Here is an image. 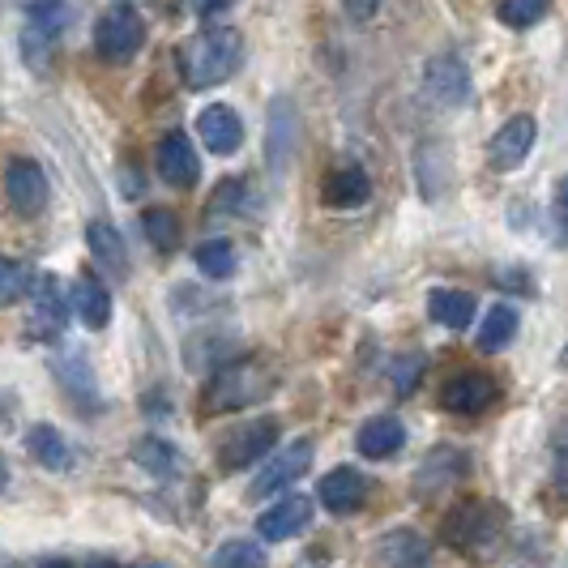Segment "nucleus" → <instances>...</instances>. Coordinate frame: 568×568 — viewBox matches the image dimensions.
<instances>
[{
	"instance_id": "f257e3e1",
	"label": "nucleus",
	"mask_w": 568,
	"mask_h": 568,
	"mask_svg": "<svg viewBox=\"0 0 568 568\" xmlns=\"http://www.w3.org/2000/svg\"><path fill=\"white\" fill-rule=\"evenodd\" d=\"M244 60V39L240 30L214 27L193 34L184 48H180V73L193 90H210V85H223L240 69Z\"/></svg>"
},
{
	"instance_id": "f03ea898",
	"label": "nucleus",
	"mask_w": 568,
	"mask_h": 568,
	"mask_svg": "<svg viewBox=\"0 0 568 568\" xmlns=\"http://www.w3.org/2000/svg\"><path fill=\"white\" fill-rule=\"evenodd\" d=\"M274 385V372L265 368L261 359H235V364H223L219 376L210 381L205 389V410L210 415H227V410H240V406H253L256 398H265V389Z\"/></svg>"
},
{
	"instance_id": "7ed1b4c3",
	"label": "nucleus",
	"mask_w": 568,
	"mask_h": 568,
	"mask_svg": "<svg viewBox=\"0 0 568 568\" xmlns=\"http://www.w3.org/2000/svg\"><path fill=\"white\" fill-rule=\"evenodd\" d=\"M142 43H145V22L133 4H112L99 18V27H94V48H99V57L112 60V64L133 60L142 52Z\"/></svg>"
},
{
	"instance_id": "20e7f679",
	"label": "nucleus",
	"mask_w": 568,
	"mask_h": 568,
	"mask_svg": "<svg viewBox=\"0 0 568 568\" xmlns=\"http://www.w3.org/2000/svg\"><path fill=\"white\" fill-rule=\"evenodd\" d=\"M313 440H295V445H286L278 449L274 457H261L265 466L256 470V479L248 484V500H265V496H274V491H283L291 487L308 466H313Z\"/></svg>"
},
{
	"instance_id": "39448f33",
	"label": "nucleus",
	"mask_w": 568,
	"mask_h": 568,
	"mask_svg": "<svg viewBox=\"0 0 568 568\" xmlns=\"http://www.w3.org/2000/svg\"><path fill=\"white\" fill-rule=\"evenodd\" d=\"M274 440H278V419H253V424L235 427L219 449V466L223 470H248L274 449Z\"/></svg>"
},
{
	"instance_id": "423d86ee",
	"label": "nucleus",
	"mask_w": 568,
	"mask_h": 568,
	"mask_svg": "<svg viewBox=\"0 0 568 568\" xmlns=\"http://www.w3.org/2000/svg\"><path fill=\"white\" fill-rule=\"evenodd\" d=\"M424 90L436 108H462L470 99V69L457 57H432L424 69Z\"/></svg>"
},
{
	"instance_id": "0eeeda50",
	"label": "nucleus",
	"mask_w": 568,
	"mask_h": 568,
	"mask_svg": "<svg viewBox=\"0 0 568 568\" xmlns=\"http://www.w3.org/2000/svg\"><path fill=\"white\" fill-rule=\"evenodd\" d=\"M4 193H9V205L18 214L34 219L48 205V175H43V168L34 159H13L9 171H4Z\"/></svg>"
},
{
	"instance_id": "6e6552de",
	"label": "nucleus",
	"mask_w": 568,
	"mask_h": 568,
	"mask_svg": "<svg viewBox=\"0 0 568 568\" xmlns=\"http://www.w3.org/2000/svg\"><path fill=\"white\" fill-rule=\"evenodd\" d=\"M535 133H539V124H535V115H513L505 120L500 129H496V138L487 142V159H491V168L496 171H513L526 163V154H530V145H535Z\"/></svg>"
},
{
	"instance_id": "1a4fd4ad",
	"label": "nucleus",
	"mask_w": 568,
	"mask_h": 568,
	"mask_svg": "<svg viewBox=\"0 0 568 568\" xmlns=\"http://www.w3.org/2000/svg\"><path fill=\"white\" fill-rule=\"evenodd\" d=\"M308 521H313V496L295 491V496L270 505V509L256 517V535L265 542H283V539H295L300 530H308Z\"/></svg>"
},
{
	"instance_id": "9d476101",
	"label": "nucleus",
	"mask_w": 568,
	"mask_h": 568,
	"mask_svg": "<svg viewBox=\"0 0 568 568\" xmlns=\"http://www.w3.org/2000/svg\"><path fill=\"white\" fill-rule=\"evenodd\" d=\"M154 168L163 175V184L171 189H193L201 180V163H197V150L184 133H168L159 150H154Z\"/></svg>"
},
{
	"instance_id": "9b49d317",
	"label": "nucleus",
	"mask_w": 568,
	"mask_h": 568,
	"mask_svg": "<svg viewBox=\"0 0 568 568\" xmlns=\"http://www.w3.org/2000/svg\"><path fill=\"white\" fill-rule=\"evenodd\" d=\"M265 145H270V168L274 171H283L286 163H291V154H295V145H300V115H295L286 94H278V99L270 103Z\"/></svg>"
},
{
	"instance_id": "f8f14e48",
	"label": "nucleus",
	"mask_w": 568,
	"mask_h": 568,
	"mask_svg": "<svg viewBox=\"0 0 568 568\" xmlns=\"http://www.w3.org/2000/svg\"><path fill=\"white\" fill-rule=\"evenodd\" d=\"M316 500H321L329 513L346 517V513H355L364 500H368V484H364V475H359L355 466H338V470H329V475L321 479Z\"/></svg>"
},
{
	"instance_id": "ddd939ff",
	"label": "nucleus",
	"mask_w": 568,
	"mask_h": 568,
	"mask_svg": "<svg viewBox=\"0 0 568 568\" xmlns=\"http://www.w3.org/2000/svg\"><path fill=\"white\" fill-rule=\"evenodd\" d=\"M197 138L205 142L210 154H231V150H240V142H244V124H240L235 108L210 103V108L197 115Z\"/></svg>"
},
{
	"instance_id": "4468645a",
	"label": "nucleus",
	"mask_w": 568,
	"mask_h": 568,
	"mask_svg": "<svg viewBox=\"0 0 568 568\" xmlns=\"http://www.w3.org/2000/svg\"><path fill=\"white\" fill-rule=\"evenodd\" d=\"M64 321H69V308H64L60 283L57 278H39V291L30 295V334L34 338H57V334H64Z\"/></svg>"
},
{
	"instance_id": "2eb2a0df",
	"label": "nucleus",
	"mask_w": 568,
	"mask_h": 568,
	"mask_svg": "<svg viewBox=\"0 0 568 568\" xmlns=\"http://www.w3.org/2000/svg\"><path fill=\"white\" fill-rule=\"evenodd\" d=\"M491 398H496V385L484 372H462L454 381H445V389H440L445 410H454V415H479Z\"/></svg>"
},
{
	"instance_id": "dca6fc26",
	"label": "nucleus",
	"mask_w": 568,
	"mask_h": 568,
	"mask_svg": "<svg viewBox=\"0 0 568 568\" xmlns=\"http://www.w3.org/2000/svg\"><path fill=\"white\" fill-rule=\"evenodd\" d=\"M406 445V427L394 419V415H376L368 424L355 432V449L372 462H381V457H394Z\"/></svg>"
},
{
	"instance_id": "f3484780",
	"label": "nucleus",
	"mask_w": 568,
	"mask_h": 568,
	"mask_svg": "<svg viewBox=\"0 0 568 568\" xmlns=\"http://www.w3.org/2000/svg\"><path fill=\"white\" fill-rule=\"evenodd\" d=\"M85 244H90L94 261H99L108 274H115V278L129 274V253H124V240H120V231H115L112 223L94 219V223L85 227Z\"/></svg>"
},
{
	"instance_id": "a211bd4d",
	"label": "nucleus",
	"mask_w": 568,
	"mask_h": 568,
	"mask_svg": "<svg viewBox=\"0 0 568 568\" xmlns=\"http://www.w3.org/2000/svg\"><path fill=\"white\" fill-rule=\"evenodd\" d=\"M427 316L440 321L445 329H470V321H475V295L454 291V286H440V291L427 295Z\"/></svg>"
},
{
	"instance_id": "6ab92c4d",
	"label": "nucleus",
	"mask_w": 568,
	"mask_h": 568,
	"mask_svg": "<svg viewBox=\"0 0 568 568\" xmlns=\"http://www.w3.org/2000/svg\"><path fill=\"white\" fill-rule=\"evenodd\" d=\"M27 449H30V457H34L39 466H48V470H69V466H73V449H69V440H64L52 424L27 427Z\"/></svg>"
},
{
	"instance_id": "aec40b11",
	"label": "nucleus",
	"mask_w": 568,
	"mask_h": 568,
	"mask_svg": "<svg viewBox=\"0 0 568 568\" xmlns=\"http://www.w3.org/2000/svg\"><path fill=\"white\" fill-rule=\"evenodd\" d=\"M73 304H78L82 325H90V329H103L112 321V291L99 283V278H90V274H82L73 283Z\"/></svg>"
},
{
	"instance_id": "412c9836",
	"label": "nucleus",
	"mask_w": 568,
	"mask_h": 568,
	"mask_svg": "<svg viewBox=\"0 0 568 568\" xmlns=\"http://www.w3.org/2000/svg\"><path fill=\"white\" fill-rule=\"evenodd\" d=\"M368 193L372 184L359 168H342L325 180V205H334V210H355V205L368 201Z\"/></svg>"
},
{
	"instance_id": "4be33fe9",
	"label": "nucleus",
	"mask_w": 568,
	"mask_h": 568,
	"mask_svg": "<svg viewBox=\"0 0 568 568\" xmlns=\"http://www.w3.org/2000/svg\"><path fill=\"white\" fill-rule=\"evenodd\" d=\"M517 325H521V316H517V308H509V304H496L491 313L484 316V329H479V346L484 351H505L513 338H517Z\"/></svg>"
},
{
	"instance_id": "5701e85b",
	"label": "nucleus",
	"mask_w": 568,
	"mask_h": 568,
	"mask_svg": "<svg viewBox=\"0 0 568 568\" xmlns=\"http://www.w3.org/2000/svg\"><path fill=\"white\" fill-rule=\"evenodd\" d=\"M142 227H145V240H150L159 253H175V248H180V219H175V210L150 205L142 214Z\"/></svg>"
},
{
	"instance_id": "b1692460",
	"label": "nucleus",
	"mask_w": 568,
	"mask_h": 568,
	"mask_svg": "<svg viewBox=\"0 0 568 568\" xmlns=\"http://www.w3.org/2000/svg\"><path fill=\"white\" fill-rule=\"evenodd\" d=\"M197 270L205 278H231L235 274V244L231 240H205L197 244Z\"/></svg>"
},
{
	"instance_id": "393cba45",
	"label": "nucleus",
	"mask_w": 568,
	"mask_h": 568,
	"mask_svg": "<svg viewBox=\"0 0 568 568\" xmlns=\"http://www.w3.org/2000/svg\"><path fill=\"white\" fill-rule=\"evenodd\" d=\"M381 556L394 568L424 565V542L415 539V530H394V535L385 539V547H381Z\"/></svg>"
},
{
	"instance_id": "a878e982",
	"label": "nucleus",
	"mask_w": 568,
	"mask_h": 568,
	"mask_svg": "<svg viewBox=\"0 0 568 568\" xmlns=\"http://www.w3.org/2000/svg\"><path fill=\"white\" fill-rule=\"evenodd\" d=\"M214 568H265V551L248 539H231L214 551Z\"/></svg>"
},
{
	"instance_id": "bb28decb",
	"label": "nucleus",
	"mask_w": 568,
	"mask_h": 568,
	"mask_svg": "<svg viewBox=\"0 0 568 568\" xmlns=\"http://www.w3.org/2000/svg\"><path fill=\"white\" fill-rule=\"evenodd\" d=\"M52 39H57V34L30 27V22H27V30H22V60H27L34 73H48V60H52Z\"/></svg>"
},
{
	"instance_id": "cd10ccee",
	"label": "nucleus",
	"mask_w": 568,
	"mask_h": 568,
	"mask_svg": "<svg viewBox=\"0 0 568 568\" xmlns=\"http://www.w3.org/2000/svg\"><path fill=\"white\" fill-rule=\"evenodd\" d=\"M30 286V274L18 265V261H9V256H0V308H13L22 295H27Z\"/></svg>"
},
{
	"instance_id": "c85d7f7f",
	"label": "nucleus",
	"mask_w": 568,
	"mask_h": 568,
	"mask_svg": "<svg viewBox=\"0 0 568 568\" xmlns=\"http://www.w3.org/2000/svg\"><path fill=\"white\" fill-rule=\"evenodd\" d=\"M542 13H547V0H500V22L513 30L535 27Z\"/></svg>"
},
{
	"instance_id": "c756f323",
	"label": "nucleus",
	"mask_w": 568,
	"mask_h": 568,
	"mask_svg": "<svg viewBox=\"0 0 568 568\" xmlns=\"http://www.w3.org/2000/svg\"><path fill=\"white\" fill-rule=\"evenodd\" d=\"M133 457L142 462L150 475H175V462H180V457H175V449H171V445H163V440H142V445L133 449Z\"/></svg>"
},
{
	"instance_id": "7c9ffc66",
	"label": "nucleus",
	"mask_w": 568,
	"mask_h": 568,
	"mask_svg": "<svg viewBox=\"0 0 568 568\" xmlns=\"http://www.w3.org/2000/svg\"><path fill=\"white\" fill-rule=\"evenodd\" d=\"M27 22L48 34H60L64 27V4L60 0H27Z\"/></svg>"
},
{
	"instance_id": "2f4dec72",
	"label": "nucleus",
	"mask_w": 568,
	"mask_h": 568,
	"mask_svg": "<svg viewBox=\"0 0 568 568\" xmlns=\"http://www.w3.org/2000/svg\"><path fill=\"white\" fill-rule=\"evenodd\" d=\"M57 372L69 381V389H78L82 398H94V381H90V372H85V359L82 355H73V359H64L57 364Z\"/></svg>"
},
{
	"instance_id": "473e14b6",
	"label": "nucleus",
	"mask_w": 568,
	"mask_h": 568,
	"mask_svg": "<svg viewBox=\"0 0 568 568\" xmlns=\"http://www.w3.org/2000/svg\"><path fill=\"white\" fill-rule=\"evenodd\" d=\"M381 4H385V0H342L346 18H351V22H359V27H368L372 18L381 13Z\"/></svg>"
},
{
	"instance_id": "72a5a7b5",
	"label": "nucleus",
	"mask_w": 568,
	"mask_h": 568,
	"mask_svg": "<svg viewBox=\"0 0 568 568\" xmlns=\"http://www.w3.org/2000/svg\"><path fill=\"white\" fill-rule=\"evenodd\" d=\"M244 189H248L244 180H223V184H219V197H214V210L240 205V201H244Z\"/></svg>"
},
{
	"instance_id": "f704fd0d",
	"label": "nucleus",
	"mask_w": 568,
	"mask_h": 568,
	"mask_svg": "<svg viewBox=\"0 0 568 568\" xmlns=\"http://www.w3.org/2000/svg\"><path fill=\"white\" fill-rule=\"evenodd\" d=\"M231 0H201V13H219V9H227Z\"/></svg>"
},
{
	"instance_id": "c9c22d12",
	"label": "nucleus",
	"mask_w": 568,
	"mask_h": 568,
	"mask_svg": "<svg viewBox=\"0 0 568 568\" xmlns=\"http://www.w3.org/2000/svg\"><path fill=\"white\" fill-rule=\"evenodd\" d=\"M4 484H9V462H4V454H0V491H4Z\"/></svg>"
},
{
	"instance_id": "e433bc0d",
	"label": "nucleus",
	"mask_w": 568,
	"mask_h": 568,
	"mask_svg": "<svg viewBox=\"0 0 568 568\" xmlns=\"http://www.w3.org/2000/svg\"><path fill=\"white\" fill-rule=\"evenodd\" d=\"M90 568H120V565H115V560H94Z\"/></svg>"
},
{
	"instance_id": "4c0bfd02",
	"label": "nucleus",
	"mask_w": 568,
	"mask_h": 568,
	"mask_svg": "<svg viewBox=\"0 0 568 568\" xmlns=\"http://www.w3.org/2000/svg\"><path fill=\"white\" fill-rule=\"evenodd\" d=\"M43 568H73V565H64V560H48Z\"/></svg>"
},
{
	"instance_id": "58836bf2",
	"label": "nucleus",
	"mask_w": 568,
	"mask_h": 568,
	"mask_svg": "<svg viewBox=\"0 0 568 568\" xmlns=\"http://www.w3.org/2000/svg\"><path fill=\"white\" fill-rule=\"evenodd\" d=\"M138 568H168V565H159V560H145V565H138Z\"/></svg>"
}]
</instances>
